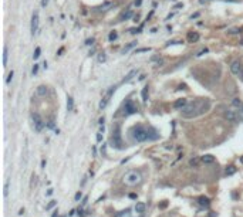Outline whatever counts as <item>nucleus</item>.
<instances>
[{
	"mask_svg": "<svg viewBox=\"0 0 243 217\" xmlns=\"http://www.w3.org/2000/svg\"><path fill=\"white\" fill-rule=\"evenodd\" d=\"M210 108V101L209 99H196L188 102V105L182 109V117L183 118H195L199 117L205 112H208Z\"/></svg>",
	"mask_w": 243,
	"mask_h": 217,
	"instance_id": "nucleus-1",
	"label": "nucleus"
},
{
	"mask_svg": "<svg viewBox=\"0 0 243 217\" xmlns=\"http://www.w3.org/2000/svg\"><path fill=\"white\" fill-rule=\"evenodd\" d=\"M131 136H132L134 141L137 142H145L148 139H154L151 136V133H149V129L142 126V125H135L131 129Z\"/></svg>",
	"mask_w": 243,
	"mask_h": 217,
	"instance_id": "nucleus-2",
	"label": "nucleus"
},
{
	"mask_svg": "<svg viewBox=\"0 0 243 217\" xmlns=\"http://www.w3.org/2000/svg\"><path fill=\"white\" fill-rule=\"evenodd\" d=\"M141 179H142V177H141L139 172H137V170H130V172H127V173L124 174L122 182L127 186H137L138 183H141Z\"/></svg>",
	"mask_w": 243,
	"mask_h": 217,
	"instance_id": "nucleus-3",
	"label": "nucleus"
},
{
	"mask_svg": "<svg viewBox=\"0 0 243 217\" xmlns=\"http://www.w3.org/2000/svg\"><path fill=\"white\" fill-rule=\"evenodd\" d=\"M111 146L115 149H122V139H121V126L115 125V128H112V135H111Z\"/></svg>",
	"mask_w": 243,
	"mask_h": 217,
	"instance_id": "nucleus-4",
	"label": "nucleus"
},
{
	"mask_svg": "<svg viewBox=\"0 0 243 217\" xmlns=\"http://www.w3.org/2000/svg\"><path fill=\"white\" fill-rule=\"evenodd\" d=\"M32 119H33L36 132H41L43 128H44V121H43V118H41L39 114H32Z\"/></svg>",
	"mask_w": 243,
	"mask_h": 217,
	"instance_id": "nucleus-5",
	"label": "nucleus"
},
{
	"mask_svg": "<svg viewBox=\"0 0 243 217\" xmlns=\"http://www.w3.org/2000/svg\"><path fill=\"white\" fill-rule=\"evenodd\" d=\"M230 71H232L233 75L239 77V75H243V70H242V64L236 60V61H233L232 64H230Z\"/></svg>",
	"mask_w": 243,
	"mask_h": 217,
	"instance_id": "nucleus-6",
	"label": "nucleus"
},
{
	"mask_svg": "<svg viewBox=\"0 0 243 217\" xmlns=\"http://www.w3.org/2000/svg\"><path fill=\"white\" fill-rule=\"evenodd\" d=\"M30 30H32V36L34 37V34L39 30V13L34 11L33 16H32V26H30Z\"/></svg>",
	"mask_w": 243,
	"mask_h": 217,
	"instance_id": "nucleus-7",
	"label": "nucleus"
},
{
	"mask_svg": "<svg viewBox=\"0 0 243 217\" xmlns=\"http://www.w3.org/2000/svg\"><path fill=\"white\" fill-rule=\"evenodd\" d=\"M138 109H137V107L134 105V102L131 101V99H128L127 102H125V107H124V114L125 115H132V114H135Z\"/></svg>",
	"mask_w": 243,
	"mask_h": 217,
	"instance_id": "nucleus-8",
	"label": "nucleus"
},
{
	"mask_svg": "<svg viewBox=\"0 0 243 217\" xmlns=\"http://www.w3.org/2000/svg\"><path fill=\"white\" fill-rule=\"evenodd\" d=\"M225 118L229 121V122H236V121H237V114H236V111L226 109V111H225Z\"/></svg>",
	"mask_w": 243,
	"mask_h": 217,
	"instance_id": "nucleus-9",
	"label": "nucleus"
},
{
	"mask_svg": "<svg viewBox=\"0 0 243 217\" xmlns=\"http://www.w3.org/2000/svg\"><path fill=\"white\" fill-rule=\"evenodd\" d=\"M186 105H188V99H186V98H179V99H176V101L174 102V108L181 109V111L185 108Z\"/></svg>",
	"mask_w": 243,
	"mask_h": 217,
	"instance_id": "nucleus-10",
	"label": "nucleus"
},
{
	"mask_svg": "<svg viewBox=\"0 0 243 217\" xmlns=\"http://www.w3.org/2000/svg\"><path fill=\"white\" fill-rule=\"evenodd\" d=\"M134 16V13L131 9H127V11H124L121 16H120V22H124V20H128V19H131Z\"/></svg>",
	"mask_w": 243,
	"mask_h": 217,
	"instance_id": "nucleus-11",
	"label": "nucleus"
},
{
	"mask_svg": "<svg viewBox=\"0 0 243 217\" xmlns=\"http://www.w3.org/2000/svg\"><path fill=\"white\" fill-rule=\"evenodd\" d=\"M137 74H138V70H132V71H130V73L127 74V77L122 80L121 82H122V84H125V82H130V81H131V80H132V78L137 75Z\"/></svg>",
	"mask_w": 243,
	"mask_h": 217,
	"instance_id": "nucleus-12",
	"label": "nucleus"
},
{
	"mask_svg": "<svg viewBox=\"0 0 243 217\" xmlns=\"http://www.w3.org/2000/svg\"><path fill=\"white\" fill-rule=\"evenodd\" d=\"M47 92H48V89H47L46 85H40V87H37V89H36V94H37L39 97H44V95H47Z\"/></svg>",
	"mask_w": 243,
	"mask_h": 217,
	"instance_id": "nucleus-13",
	"label": "nucleus"
},
{
	"mask_svg": "<svg viewBox=\"0 0 243 217\" xmlns=\"http://www.w3.org/2000/svg\"><path fill=\"white\" fill-rule=\"evenodd\" d=\"M199 40V34L195 31H189L188 33V41L189 43H195Z\"/></svg>",
	"mask_w": 243,
	"mask_h": 217,
	"instance_id": "nucleus-14",
	"label": "nucleus"
},
{
	"mask_svg": "<svg viewBox=\"0 0 243 217\" xmlns=\"http://www.w3.org/2000/svg\"><path fill=\"white\" fill-rule=\"evenodd\" d=\"M198 203L200 204V206H205V207H208L210 204L209 199H208V197H205V196H200V197H198Z\"/></svg>",
	"mask_w": 243,
	"mask_h": 217,
	"instance_id": "nucleus-15",
	"label": "nucleus"
},
{
	"mask_svg": "<svg viewBox=\"0 0 243 217\" xmlns=\"http://www.w3.org/2000/svg\"><path fill=\"white\" fill-rule=\"evenodd\" d=\"M7 58H9V50H7V47L4 45V48H3V67L7 65Z\"/></svg>",
	"mask_w": 243,
	"mask_h": 217,
	"instance_id": "nucleus-16",
	"label": "nucleus"
},
{
	"mask_svg": "<svg viewBox=\"0 0 243 217\" xmlns=\"http://www.w3.org/2000/svg\"><path fill=\"white\" fill-rule=\"evenodd\" d=\"M202 162L203 163H213L215 162V156H212V155H205V156H202Z\"/></svg>",
	"mask_w": 243,
	"mask_h": 217,
	"instance_id": "nucleus-17",
	"label": "nucleus"
},
{
	"mask_svg": "<svg viewBox=\"0 0 243 217\" xmlns=\"http://www.w3.org/2000/svg\"><path fill=\"white\" fill-rule=\"evenodd\" d=\"M135 211L139 213V214H142V213L145 211V204L144 203H137V204H135Z\"/></svg>",
	"mask_w": 243,
	"mask_h": 217,
	"instance_id": "nucleus-18",
	"label": "nucleus"
},
{
	"mask_svg": "<svg viewBox=\"0 0 243 217\" xmlns=\"http://www.w3.org/2000/svg\"><path fill=\"white\" fill-rule=\"evenodd\" d=\"M74 108V99L73 97H68L67 98V111H73Z\"/></svg>",
	"mask_w": 243,
	"mask_h": 217,
	"instance_id": "nucleus-19",
	"label": "nucleus"
},
{
	"mask_svg": "<svg viewBox=\"0 0 243 217\" xmlns=\"http://www.w3.org/2000/svg\"><path fill=\"white\" fill-rule=\"evenodd\" d=\"M236 173V167L235 166H228L226 167V170H225V174L226 176H232V174Z\"/></svg>",
	"mask_w": 243,
	"mask_h": 217,
	"instance_id": "nucleus-20",
	"label": "nucleus"
},
{
	"mask_svg": "<svg viewBox=\"0 0 243 217\" xmlns=\"http://www.w3.org/2000/svg\"><path fill=\"white\" fill-rule=\"evenodd\" d=\"M236 114H237V121H240L243 122V104L239 107V109L236 111Z\"/></svg>",
	"mask_w": 243,
	"mask_h": 217,
	"instance_id": "nucleus-21",
	"label": "nucleus"
},
{
	"mask_svg": "<svg viewBox=\"0 0 243 217\" xmlns=\"http://www.w3.org/2000/svg\"><path fill=\"white\" fill-rule=\"evenodd\" d=\"M111 6H112V4L107 1V3H104L102 6H99L98 9H97V11H105V10H108V7H111Z\"/></svg>",
	"mask_w": 243,
	"mask_h": 217,
	"instance_id": "nucleus-22",
	"label": "nucleus"
},
{
	"mask_svg": "<svg viewBox=\"0 0 243 217\" xmlns=\"http://www.w3.org/2000/svg\"><path fill=\"white\" fill-rule=\"evenodd\" d=\"M135 45H137V41H132V43H130L128 45H127V47H124V50H122V54H125L127 51H130V50H131L132 47H135Z\"/></svg>",
	"mask_w": 243,
	"mask_h": 217,
	"instance_id": "nucleus-23",
	"label": "nucleus"
},
{
	"mask_svg": "<svg viewBox=\"0 0 243 217\" xmlns=\"http://www.w3.org/2000/svg\"><path fill=\"white\" fill-rule=\"evenodd\" d=\"M107 104H108V98H102L101 99V102H99V109H104L105 107H107Z\"/></svg>",
	"mask_w": 243,
	"mask_h": 217,
	"instance_id": "nucleus-24",
	"label": "nucleus"
},
{
	"mask_svg": "<svg viewBox=\"0 0 243 217\" xmlns=\"http://www.w3.org/2000/svg\"><path fill=\"white\" fill-rule=\"evenodd\" d=\"M242 104H243V102L240 101V99H239V98H233V101H232V105H233V107H237V108H239Z\"/></svg>",
	"mask_w": 243,
	"mask_h": 217,
	"instance_id": "nucleus-25",
	"label": "nucleus"
},
{
	"mask_svg": "<svg viewBox=\"0 0 243 217\" xmlns=\"http://www.w3.org/2000/svg\"><path fill=\"white\" fill-rule=\"evenodd\" d=\"M40 54H41V48H40V47H37V48H36V51H34V54H33V60H37V58L40 57Z\"/></svg>",
	"mask_w": 243,
	"mask_h": 217,
	"instance_id": "nucleus-26",
	"label": "nucleus"
},
{
	"mask_svg": "<svg viewBox=\"0 0 243 217\" xmlns=\"http://www.w3.org/2000/svg\"><path fill=\"white\" fill-rule=\"evenodd\" d=\"M148 51H151V48H149V47H144V48H138V50H135V54H139V53H148Z\"/></svg>",
	"mask_w": 243,
	"mask_h": 217,
	"instance_id": "nucleus-27",
	"label": "nucleus"
},
{
	"mask_svg": "<svg viewBox=\"0 0 243 217\" xmlns=\"http://www.w3.org/2000/svg\"><path fill=\"white\" fill-rule=\"evenodd\" d=\"M117 37H118L117 31H111L110 36H108V40H110V41H114V40H117Z\"/></svg>",
	"mask_w": 243,
	"mask_h": 217,
	"instance_id": "nucleus-28",
	"label": "nucleus"
},
{
	"mask_svg": "<svg viewBox=\"0 0 243 217\" xmlns=\"http://www.w3.org/2000/svg\"><path fill=\"white\" fill-rule=\"evenodd\" d=\"M146 92H148V87H145L144 89H142V92H141V95H142V101H144V102H146V101H148Z\"/></svg>",
	"mask_w": 243,
	"mask_h": 217,
	"instance_id": "nucleus-29",
	"label": "nucleus"
},
{
	"mask_svg": "<svg viewBox=\"0 0 243 217\" xmlns=\"http://www.w3.org/2000/svg\"><path fill=\"white\" fill-rule=\"evenodd\" d=\"M105 60H107V55H105V53H99V54H98V61H99V63H105Z\"/></svg>",
	"mask_w": 243,
	"mask_h": 217,
	"instance_id": "nucleus-30",
	"label": "nucleus"
},
{
	"mask_svg": "<svg viewBox=\"0 0 243 217\" xmlns=\"http://www.w3.org/2000/svg\"><path fill=\"white\" fill-rule=\"evenodd\" d=\"M198 163H199V160L196 158H192V159L189 160V165H190V166H198Z\"/></svg>",
	"mask_w": 243,
	"mask_h": 217,
	"instance_id": "nucleus-31",
	"label": "nucleus"
},
{
	"mask_svg": "<svg viewBox=\"0 0 243 217\" xmlns=\"http://www.w3.org/2000/svg\"><path fill=\"white\" fill-rule=\"evenodd\" d=\"M3 193H4V197L9 195V180H6V183H4V192Z\"/></svg>",
	"mask_w": 243,
	"mask_h": 217,
	"instance_id": "nucleus-32",
	"label": "nucleus"
},
{
	"mask_svg": "<svg viewBox=\"0 0 243 217\" xmlns=\"http://www.w3.org/2000/svg\"><path fill=\"white\" fill-rule=\"evenodd\" d=\"M55 204H57V202H55V200H51V202L46 206V210H50V209H51V207H54Z\"/></svg>",
	"mask_w": 243,
	"mask_h": 217,
	"instance_id": "nucleus-33",
	"label": "nucleus"
},
{
	"mask_svg": "<svg viewBox=\"0 0 243 217\" xmlns=\"http://www.w3.org/2000/svg\"><path fill=\"white\" fill-rule=\"evenodd\" d=\"M13 75H14V73L10 71V73H9V75H7V80H6V84H10L11 80H13Z\"/></svg>",
	"mask_w": 243,
	"mask_h": 217,
	"instance_id": "nucleus-34",
	"label": "nucleus"
},
{
	"mask_svg": "<svg viewBox=\"0 0 243 217\" xmlns=\"http://www.w3.org/2000/svg\"><path fill=\"white\" fill-rule=\"evenodd\" d=\"M115 85H114V87H110V89H108V92H107V98H108V99H110V97L111 95H112V92H114V91H115Z\"/></svg>",
	"mask_w": 243,
	"mask_h": 217,
	"instance_id": "nucleus-35",
	"label": "nucleus"
},
{
	"mask_svg": "<svg viewBox=\"0 0 243 217\" xmlns=\"http://www.w3.org/2000/svg\"><path fill=\"white\" fill-rule=\"evenodd\" d=\"M81 197H83V193H81V192H77V193H76V196H74V200H76V202H78Z\"/></svg>",
	"mask_w": 243,
	"mask_h": 217,
	"instance_id": "nucleus-36",
	"label": "nucleus"
},
{
	"mask_svg": "<svg viewBox=\"0 0 243 217\" xmlns=\"http://www.w3.org/2000/svg\"><path fill=\"white\" fill-rule=\"evenodd\" d=\"M229 34H237V33H240V29H232V30H229Z\"/></svg>",
	"mask_w": 243,
	"mask_h": 217,
	"instance_id": "nucleus-37",
	"label": "nucleus"
},
{
	"mask_svg": "<svg viewBox=\"0 0 243 217\" xmlns=\"http://www.w3.org/2000/svg\"><path fill=\"white\" fill-rule=\"evenodd\" d=\"M37 71H39V64H34L33 70H32V73H33V75H36V74H37Z\"/></svg>",
	"mask_w": 243,
	"mask_h": 217,
	"instance_id": "nucleus-38",
	"label": "nucleus"
},
{
	"mask_svg": "<svg viewBox=\"0 0 243 217\" xmlns=\"http://www.w3.org/2000/svg\"><path fill=\"white\" fill-rule=\"evenodd\" d=\"M130 31H131V34H138V33H141V29H131Z\"/></svg>",
	"mask_w": 243,
	"mask_h": 217,
	"instance_id": "nucleus-39",
	"label": "nucleus"
},
{
	"mask_svg": "<svg viewBox=\"0 0 243 217\" xmlns=\"http://www.w3.org/2000/svg\"><path fill=\"white\" fill-rule=\"evenodd\" d=\"M94 44V38H88V40H85V45H92Z\"/></svg>",
	"mask_w": 243,
	"mask_h": 217,
	"instance_id": "nucleus-40",
	"label": "nucleus"
},
{
	"mask_svg": "<svg viewBox=\"0 0 243 217\" xmlns=\"http://www.w3.org/2000/svg\"><path fill=\"white\" fill-rule=\"evenodd\" d=\"M101 141H102V133L98 132V133H97V142H101Z\"/></svg>",
	"mask_w": 243,
	"mask_h": 217,
	"instance_id": "nucleus-41",
	"label": "nucleus"
},
{
	"mask_svg": "<svg viewBox=\"0 0 243 217\" xmlns=\"http://www.w3.org/2000/svg\"><path fill=\"white\" fill-rule=\"evenodd\" d=\"M47 126H48L50 129H53V128H54V121H50V122L47 124Z\"/></svg>",
	"mask_w": 243,
	"mask_h": 217,
	"instance_id": "nucleus-42",
	"label": "nucleus"
},
{
	"mask_svg": "<svg viewBox=\"0 0 243 217\" xmlns=\"http://www.w3.org/2000/svg\"><path fill=\"white\" fill-rule=\"evenodd\" d=\"M208 51H209V50H208V48H205V50H202V51H200L199 54H196V55H198V57H200V55H203L205 53H208Z\"/></svg>",
	"mask_w": 243,
	"mask_h": 217,
	"instance_id": "nucleus-43",
	"label": "nucleus"
},
{
	"mask_svg": "<svg viewBox=\"0 0 243 217\" xmlns=\"http://www.w3.org/2000/svg\"><path fill=\"white\" fill-rule=\"evenodd\" d=\"M141 3H142V0H135V1H134V4H135L137 7H138V6H141Z\"/></svg>",
	"mask_w": 243,
	"mask_h": 217,
	"instance_id": "nucleus-44",
	"label": "nucleus"
},
{
	"mask_svg": "<svg viewBox=\"0 0 243 217\" xmlns=\"http://www.w3.org/2000/svg\"><path fill=\"white\" fill-rule=\"evenodd\" d=\"M47 3H48V0H41V7H46Z\"/></svg>",
	"mask_w": 243,
	"mask_h": 217,
	"instance_id": "nucleus-45",
	"label": "nucleus"
},
{
	"mask_svg": "<svg viewBox=\"0 0 243 217\" xmlns=\"http://www.w3.org/2000/svg\"><path fill=\"white\" fill-rule=\"evenodd\" d=\"M199 17V13H195V14H192V16H190V19H192V20H193V19H198Z\"/></svg>",
	"mask_w": 243,
	"mask_h": 217,
	"instance_id": "nucleus-46",
	"label": "nucleus"
},
{
	"mask_svg": "<svg viewBox=\"0 0 243 217\" xmlns=\"http://www.w3.org/2000/svg\"><path fill=\"white\" fill-rule=\"evenodd\" d=\"M87 200H88V197L85 196V197H83V202H81V203H83V204H85V203H87Z\"/></svg>",
	"mask_w": 243,
	"mask_h": 217,
	"instance_id": "nucleus-47",
	"label": "nucleus"
},
{
	"mask_svg": "<svg viewBox=\"0 0 243 217\" xmlns=\"http://www.w3.org/2000/svg\"><path fill=\"white\" fill-rule=\"evenodd\" d=\"M166 206H168V203H166V202H164V203H162V204H161L159 207H161V209H165Z\"/></svg>",
	"mask_w": 243,
	"mask_h": 217,
	"instance_id": "nucleus-48",
	"label": "nucleus"
},
{
	"mask_svg": "<svg viewBox=\"0 0 243 217\" xmlns=\"http://www.w3.org/2000/svg\"><path fill=\"white\" fill-rule=\"evenodd\" d=\"M74 214H76V210H71V211L68 213V216H70V217H71V216H74Z\"/></svg>",
	"mask_w": 243,
	"mask_h": 217,
	"instance_id": "nucleus-49",
	"label": "nucleus"
},
{
	"mask_svg": "<svg viewBox=\"0 0 243 217\" xmlns=\"http://www.w3.org/2000/svg\"><path fill=\"white\" fill-rule=\"evenodd\" d=\"M104 121H105V119H104V117H102V118H99L98 124H99V125H102V124H104Z\"/></svg>",
	"mask_w": 243,
	"mask_h": 217,
	"instance_id": "nucleus-50",
	"label": "nucleus"
},
{
	"mask_svg": "<svg viewBox=\"0 0 243 217\" xmlns=\"http://www.w3.org/2000/svg\"><path fill=\"white\" fill-rule=\"evenodd\" d=\"M50 195H53V189H48V190H47V196H50Z\"/></svg>",
	"mask_w": 243,
	"mask_h": 217,
	"instance_id": "nucleus-51",
	"label": "nucleus"
},
{
	"mask_svg": "<svg viewBox=\"0 0 243 217\" xmlns=\"http://www.w3.org/2000/svg\"><path fill=\"white\" fill-rule=\"evenodd\" d=\"M57 216H58V211L55 210V211H53V214H51V217H57Z\"/></svg>",
	"mask_w": 243,
	"mask_h": 217,
	"instance_id": "nucleus-52",
	"label": "nucleus"
},
{
	"mask_svg": "<svg viewBox=\"0 0 243 217\" xmlns=\"http://www.w3.org/2000/svg\"><path fill=\"white\" fill-rule=\"evenodd\" d=\"M182 6H183L182 3H176V4H175V9H178V7H182Z\"/></svg>",
	"mask_w": 243,
	"mask_h": 217,
	"instance_id": "nucleus-53",
	"label": "nucleus"
},
{
	"mask_svg": "<svg viewBox=\"0 0 243 217\" xmlns=\"http://www.w3.org/2000/svg\"><path fill=\"white\" fill-rule=\"evenodd\" d=\"M23 213H24V209H20L19 210V216H23Z\"/></svg>",
	"mask_w": 243,
	"mask_h": 217,
	"instance_id": "nucleus-54",
	"label": "nucleus"
},
{
	"mask_svg": "<svg viewBox=\"0 0 243 217\" xmlns=\"http://www.w3.org/2000/svg\"><path fill=\"white\" fill-rule=\"evenodd\" d=\"M130 159H131V158H127V159H124V160H121V165H124V163H125V162H128Z\"/></svg>",
	"mask_w": 243,
	"mask_h": 217,
	"instance_id": "nucleus-55",
	"label": "nucleus"
},
{
	"mask_svg": "<svg viewBox=\"0 0 243 217\" xmlns=\"http://www.w3.org/2000/svg\"><path fill=\"white\" fill-rule=\"evenodd\" d=\"M130 197H131V199H137V195H135V193H131V195H130Z\"/></svg>",
	"mask_w": 243,
	"mask_h": 217,
	"instance_id": "nucleus-56",
	"label": "nucleus"
},
{
	"mask_svg": "<svg viewBox=\"0 0 243 217\" xmlns=\"http://www.w3.org/2000/svg\"><path fill=\"white\" fill-rule=\"evenodd\" d=\"M63 51H64V48H63V47H61V48H60V50H58V55H61V53H63Z\"/></svg>",
	"mask_w": 243,
	"mask_h": 217,
	"instance_id": "nucleus-57",
	"label": "nucleus"
},
{
	"mask_svg": "<svg viewBox=\"0 0 243 217\" xmlns=\"http://www.w3.org/2000/svg\"><path fill=\"white\" fill-rule=\"evenodd\" d=\"M41 167H46V160H41Z\"/></svg>",
	"mask_w": 243,
	"mask_h": 217,
	"instance_id": "nucleus-58",
	"label": "nucleus"
},
{
	"mask_svg": "<svg viewBox=\"0 0 243 217\" xmlns=\"http://www.w3.org/2000/svg\"><path fill=\"white\" fill-rule=\"evenodd\" d=\"M240 162H242V163H243V158H242V159H240Z\"/></svg>",
	"mask_w": 243,
	"mask_h": 217,
	"instance_id": "nucleus-59",
	"label": "nucleus"
},
{
	"mask_svg": "<svg viewBox=\"0 0 243 217\" xmlns=\"http://www.w3.org/2000/svg\"><path fill=\"white\" fill-rule=\"evenodd\" d=\"M240 44H242V45H243V40H242V41H240Z\"/></svg>",
	"mask_w": 243,
	"mask_h": 217,
	"instance_id": "nucleus-60",
	"label": "nucleus"
}]
</instances>
